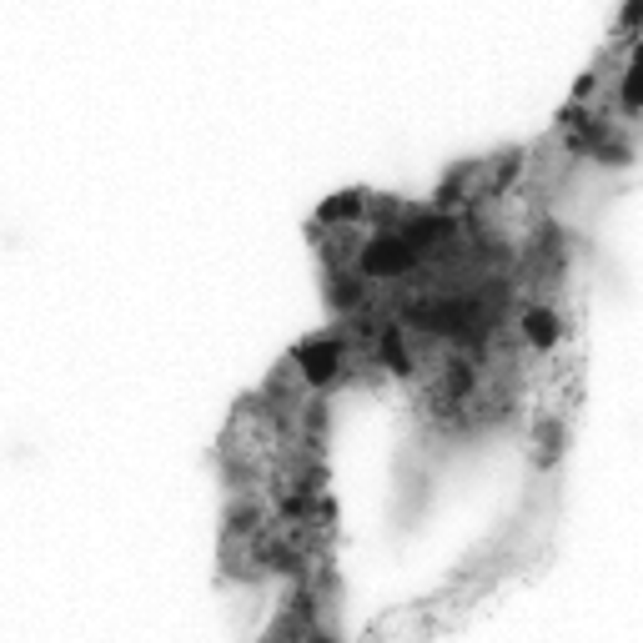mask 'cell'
I'll list each match as a JSON object with an SVG mask.
<instances>
[{"instance_id":"obj_1","label":"cell","mask_w":643,"mask_h":643,"mask_svg":"<svg viewBox=\"0 0 643 643\" xmlns=\"http://www.w3.org/2000/svg\"><path fill=\"white\" fill-rule=\"evenodd\" d=\"M623 101H628V111H638V106H643V61L628 71V86H623Z\"/></svg>"}]
</instances>
